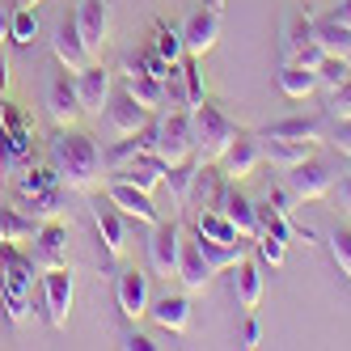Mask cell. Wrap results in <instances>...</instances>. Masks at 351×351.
Masks as SVG:
<instances>
[{
    "label": "cell",
    "instance_id": "cell-36",
    "mask_svg": "<svg viewBox=\"0 0 351 351\" xmlns=\"http://www.w3.org/2000/svg\"><path fill=\"white\" fill-rule=\"evenodd\" d=\"M64 204H68V191H64V186H51V191L26 199V212L43 224V220H60V216H64Z\"/></svg>",
    "mask_w": 351,
    "mask_h": 351
},
{
    "label": "cell",
    "instance_id": "cell-48",
    "mask_svg": "<svg viewBox=\"0 0 351 351\" xmlns=\"http://www.w3.org/2000/svg\"><path fill=\"white\" fill-rule=\"evenodd\" d=\"M330 144L339 148L343 157H351V119H335V132H330Z\"/></svg>",
    "mask_w": 351,
    "mask_h": 351
},
{
    "label": "cell",
    "instance_id": "cell-32",
    "mask_svg": "<svg viewBox=\"0 0 351 351\" xmlns=\"http://www.w3.org/2000/svg\"><path fill=\"white\" fill-rule=\"evenodd\" d=\"M34 233H38V220H34L30 212L0 208V241H13V245H21V241H34Z\"/></svg>",
    "mask_w": 351,
    "mask_h": 351
},
{
    "label": "cell",
    "instance_id": "cell-24",
    "mask_svg": "<svg viewBox=\"0 0 351 351\" xmlns=\"http://www.w3.org/2000/svg\"><path fill=\"white\" fill-rule=\"evenodd\" d=\"M220 191H224V173H220V165H216V161H199L195 182H191V204H186V208H195V212L216 208Z\"/></svg>",
    "mask_w": 351,
    "mask_h": 351
},
{
    "label": "cell",
    "instance_id": "cell-53",
    "mask_svg": "<svg viewBox=\"0 0 351 351\" xmlns=\"http://www.w3.org/2000/svg\"><path fill=\"white\" fill-rule=\"evenodd\" d=\"M330 17H335V21H343V26H351V0H343V5H339Z\"/></svg>",
    "mask_w": 351,
    "mask_h": 351
},
{
    "label": "cell",
    "instance_id": "cell-50",
    "mask_svg": "<svg viewBox=\"0 0 351 351\" xmlns=\"http://www.w3.org/2000/svg\"><path fill=\"white\" fill-rule=\"evenodd\" d=\"M9 26H13V0H0V43H9Z\"/></svg>",
    "mask_w": 351,
    "mask_h": 351
},
{
    "label": "cell",
    "instance_id": "cell-5",
    "mask_svg": "<svg viewBox=\"0 0 351 351\" xmlns=\"http://www.w3.org/2000/svg\"><path fill=\"white\" fill-rule=\"evenodd\" d=\"M182 245H186V233L178 220H157L153 233H148V267L157 275H178V263H182Z\"/></svg>",
    "mask_w": 351,
    "mask_h": 351
},
{
    "label": "cell",
    "instance_id": "cell-45",
    "mask_svg": "<svg viewBox=\"0 0 351 351\" xmlns=\"http://www.w3.org/2000/svg\"><path fill=\"white\" fill-rule=\"evenodd\" d=\"M326 114H330V119H351V77H347L339 89H330V102H326Z\"/></svg>",
    "mask_w": 351,
    "mask_h": 351
},
{
    "label": "cell",
    "instance_id": "cell-54",
    "mask_svg": "<svg viewBox=\"0 0 351 351\" xmlns=\"http://www.w3.org/2000/svg\"><path fill=\"white\" fill-rule=\"evenodd\" d=\"M17 9H34V5H43V0H13Z\"/></svg>",
    "mask_w": 351,
    "mask_h": 351
},
{
    "label": "cell",
    "instance_id": "cell-17",
    "mask_svg": "<svg viewBox=\"0 0 351 351\" xmlns=\"http://www.w3.org/2000/svg\"><path fill=\"white\" fill-rule=\"evenodd\" d=\"M114 300H119L123 317H132V322L148 317V300H153L148 296V275L140 267H123L119 280H114Z\"/></svg>",
    "mask_w": 351,
    "mask_h": 351
},
{
    "label": "cell",
    "instance_id": "cell-37",
    "mask_svg": "<svg viewBox=\"0 0 351 351\" xmlns=\"http://www.w3.org/2000/svg\"><path fill=\"white\" fill-rule=\"evenodd\" d=\"M153 47H157L169 64H182V60H186V47H182V30H178V26L153 21Z\"/></svg>",
    "mask_w": 351,
    "mask_h": 351
},
{
    "label": "cell",
    "instance_id": "cell-31",
    "mask_svg": "<svg viewBox=\"0 0 351 351\" xmlns=\"http://www.w3.org/2000/svg\"><path fill=\"white\" fill-rule=\"evenodd\" d=\"M313 89H317V77H313V72L300 68L296 60H284V68H280V93L292 97V102H305Z\"/></svg>",
    "mask_w": 351,
    "mask_h": 351
},
{
    "label": "cell",
    "instance_id": "cell-23",
    "mask_svg": "<svg viewBox=\"0 0 351 351\" xmlns=\"http://www.w3.org/2000/svg\"><path fill=\"white\" fill-rule=\"evenodd\" d=\"M106 178H123V182H132V186H140V191H157L161 178H165V161L153 157V153H140V157H132L128 165L110 169Z\"/></svg>",
    "mask_w": 351,
    "mask_h": 351
},
{
    "label": "cell",
    "instance_id": "cell-57",
    "mask_svg": "<svg viewBox=\"0 0 351 351\" xmlns=\"http://www.w3.org/2000/svg\"><path fill=\"white\" fill-rule=\"evenodd\" d=\"M347 64H351V51H347Z\"/></svg>",
    "mask_w": 351,
    "mask_h": 351
},
{
    "label": "cell",
    "instance_id": "cell-47",
    "mask_svg": "<svg viewBox=\"0 0 351 351\" xmlns=\"http://www.w3.org/2000/svg\"><path fill=\"white\" fill-rule=\"evenodd\" d=\"M292 60H296V64H300V68H309V72H317V64H322V60H326V51H322V43H317V38H313V43H309V47H300V51H296V56H292Z\"/></svg>",
    "mask_w": 351,
    "mask_h": 351
},
{
    "label": "cell",
    "instance_id": "cell-8",
    "mask_svg": "<svg viewBox=\"0 0 351 351\" xmlns=\"http://www.w3.org/2000/svg\"><path fill=\"white\" fill-rule=\"evenodd\" d=\"M220 173H224V182H245L250 173H254L263 165V136H250V132H237L233 144L220 153Z\"/></svg>",
    "mask_w": 351,
    "mask_h": 351
},
{
    "label": "cell",
    "instance_id": "cell-14",
    "mask_svg": "<svg viewBox=\"0 0 351 351\" xmlns=\"http://www.w3.org/2000/svg\"><path fill=\"white\" fill-rule=\"evenodd\" d=\"M102 114H106V128H110L114 136H136L140 128H148V119H153V110L140 106L128 89H114Z\"/></svg>",
    "mask_w": 351,
    "mask_h": 351
},
{
    "label": "cell",
    "instance_id": "cell-55",
    "mask_svg": "<svg viewBox=\"0 0 351 351\" xmlns=\"http://www.w3.org/2000/svg\"><path fill=\"white\" fill-rule=\"evenodd\" d=\"M208 5H212V9H224V0H208Z\"/></svg>",
    "mask_w": 351,
    "mask_h": 351
},
{
    "label": "cell",
    "instance_id": "cell-7",
    "mask_svg": "<svg viewBox=\"0 0 351 351\" xmlns=\"http://www.w3.org/2000/svg\"><path fill=\"white\" fill-rule=\"evenodd\" d=\"M284 182L296 195V204H305V199H326L335 191V169L326 165L322 157H305V161H296L292 169H284Z\"/></svg>",
    "mask_w": 351,
    "mask_h": 351
},
{
    "label": "cell",
    "instance_id": "cell-35",
    "mask_svg": "<svg viewBox=\"0 0 351 351\" xmlns=\"http://www.w3.org/2000/svg\"><path fill=\"white\" fill-rule=\"evenodd\" d=\"M263 136H284V140H309V144H317L322 140V119H280V123H271Z\"/></svg>",
    "mask_w": 351,
    "mask_h": 351
},
{
    "label": "cell",
    "instance_id": "cell-27",
    "mask_svg": "<svg viewBox=\"0 0 351 351\" xmlns=\"http://www.w3.org/2000/svg\"><path fill=\"white\" fill-rule=\"evenodd\" d=\"M212 275H216V267L204 258V250H199L195 241H186V245H182V263H178V280H182V288H186V292H199V288L212 284Z\"/></svg>",
    "mask_w": 351,
    "mask_h": 351
},
{
    "label": "cell",
    "instance_id": "cell-33",
    "mask_svg": "<svg viewBox=\"0 0 351 351\" xmlns=\"http://www.w3.org/2000/svg\"><path fill=\"white\" fill-rule=\"evenodd\" d=\"M309 43H313V9L300 5L288 21V34H284V60H292L300 47H309Z\"/></svg>",
    "mask_w": 351,
    "mask_h": 351
},
{
    "label": "cell",
    "instance_id": "cell-30",
    "mask_svg": "<svg viewBox=\"0 0 351 351\" xmlns=\"http://www.w3.org/2000/svg\"><path fill=\"white\" fill-rule=\"evenodd\" d=\"M195 169H199V161H195V157H186V161H178V165H165L161 186H169L173 208H186V204H191V182H195Z\"/></svg>",
    "mask_w": 351,
    "mask_h": 351
},
{
    "label": "cell",
    "instance_id": "cell-16",
    "mask_svg": "<svg viewBox=\"0 0 351 351\" xmlns=\"http://www.w3.org/2000/svg\"><path fill=\"white\" fill-rule=\"evenodd\" d=\"M220 38V9H195L186 21H182V47H186V56H199L204 60L212 47Z\"/></svg>",
    "mask_w": 351,
    "mask_h": 351
},
{
    "label": "cell",
    "instance_id": "cell-18",
    "mask_svg": "<svg viewBox=\"0 0 351 351\" xmlns=\"http://www.w3.org/2000/svg\"><path fill=\"white\" fill-rule=\"evenodd\" d=\"M34 267L47 271V267H64L68 263V224L64 220H43L38 233H34Z\"/></svg>",
    "mask_w": 351,
    "mask_h": 351
},
{
    "label": "cell",
    "instance_id": "cell-12",
    "mask_svg": "<svg viewBox=\"0 0 351 351\" xmlns=\"http://www.w3.org/2000/svg\"><path fill=\"white\" fill-rule=\"evenodd\" d=\"M72 81H77L81 110H85V114H102V110H106L110 93H114V77H110L106 64H93V60H89L81 72H72Z\"/></svg>",
    "mask_w": 351,
    "mask_h": 351
},
{
    "label": "cell",
    "instance_id": "cell-40",
    "mask_svg": "<svg viewBox=\"0 0 351 351\" xmlns=\"http://www.w3.org/2000/svg\"><path fill=\"white\" fill-rule=\"evenodd\" d=\"M178 68H182V85H186V102H191V110L204 106V102H208V85H204V72H199V56H186Z\"/></svg>",
    "mask_w": 351,
    "mask_h": 351
},
{
    "label": "cell",
    "instance_id": "cell-15",
    "mask_svg": "<svg viewBox=\"0 0 351 351\" xmlns=\"http://www.w3.org/2000/svg\"><path fill=\"white\" fill-rule=\"evenodd\" d=\"M47 114H51L56 128H77V119L85 114V110H81L77 81H72V72H68V68L51 81V89H47Z\"/></svg>",
    "mask_w": 351,
    "mask_h": 351
},
{
    "label": "cell",
    "instance_id": "cell-10",
    "mask_svg": "<svg viewBox=\"0 0 351 351\" xmlns=\"http://www.w3.org/2000/svg\"><path fill=\"white\" fill-rule=\"evenodd\" d=\"M102 186H106V199H110V204L128 216V220H140V224H148V229L161 220V208L153 204V191H140V186L123 182V178H106Z\"/></svg>",
    "mask_w": 351,
    "mask_h": 351
},
{
    "label": "cell",
    "instance_id": "cell-13",
    "mask_svg": "<svg viewBox=\"0 0 351 351\" xmlns=\"http://www.w3.org/2000/svg\"><path fill=\"white\" fill-rule=\"evenodd\" d=\"M119 77H123V89H128L140 106H148L153 114L165 106V81H161V77H153V72H148L136 56H132V60H123Z\"/></svg>",
    "mask_w": 351,
    "mask_h": 351
},
{
    "label": "cell",
    "instance_id": "cell-44",
    "mask_svg": "<svg viewBox=\"0 0 351 351\" xmlns=\"http://www.w3.org/2000/svg\"><path fill=\"white\" fill-rule=\"evenodd\" d=\"M161 110H191L186 102V85H182V68H173L165 77V106Z\"/></svg>",
    "mask_w": 351,
    "mask_h": 351
},
{
    "label": "cell",
    "instance_id": "cell-41",
    "mask_svg": "<svg viewBox=\"0 0 351 351\" xmlns=\"http://www.w3.org/2000/svg\"><path fill=\"white\" fill-rule=\"evenodd\" d=\"M313 77H317V89H326V93H330V89H339V85L351 77V64H347L343 56H326V60L317 64V72H313Z\"/></svg>",
    "mask_w": 351,
    "mask_h": 351
},
{
    "label": "cell",
    "instance_id": "cell-51",
    "mask_svg": "<svg viewBox=\"0 0 351 351\" xmlns=\"http://www.w3.org/2000/svg\"><path fill=\"white\" fill-rule=\"evenodd\" d=\"M339 208L351 212V173H343V178H339Z\"/></svg>",
    "mask_w": 351,
    "mask_h": 351
},
{
    "label": "cell",
    "instance_id": "cell-4",
    "mask_svg": "<svg viewBox=\"0 0 351 351\" xmlns=\"http://www.w3.org/2000/svg\"><path fill=\"white\" fill-rule=\"evenodd\" d=\"M191 123H195V161H220V153L233 144V136L241 132L237 123L224 114L220 106L204 102L191 110Z\"/></svg>",
    "mask_w": 351,
    "mask_h": 351
},
{
    "label": "cell",
    "instance_id": "cell-29",
    "mask_svg": "<svg viewBox=\"0 0 351 351\" xmlns=\"http://www.w3.org/2000/svg\"><path fill=\"white\" fill-rule=\"evenodd\" d=\"M313 38L322 43L326 56H343L347 60V51H351V26H343L335 17H313Z\"/></svg>",
    "mask_w": 351,
    "mask_h": 351
},
{
    "label": "cell",
    "instance_id": "cell-56",
    "mask_svg": "<svg viewBox=\"0 0 351 351\" xmlns=\"http://www.w3.org/2000/svg\"><path fill=\"white\" fill-rule=\"evenodd\" d=\"M0 106H5V89H0Z\"/></svg>",
    "mask_w": 351,
    "mask_h": 351
},
{
    "label": "cell",
    "instance_id": "cell-38",
    "mask_svg": "<svg viewBox=\"0 0 351 351\" xmlns=\"http://www.w3.org/2000/svg\"><path fill=\"white\" fill-rule=\"evenodd\" d=\"M195 245L204 250V258H208L216 271H229L233 263H241V258H245V250H250L245 241H237V245H220V241H204V237H195Z\"/></svg>",
    "mask_w": 351,
    "mask_h": 351
},
{
    "label": "cell",
    "instance_id": "cell-1",
    "mask_svg": "<svg viewBox=\"0 0 351 351\" xmlns=\"http://www.w3.org/2000/svg\"><path fill=\"white\" fill-rule=\"evenodd\" d=\"M51 165L60 173L64 191H77V195H89L97 182H106V157L97 140L89 132H77V128H60L56 140H51Z\"/></svg>",
    "mask_w": 351,
    "mask_h": 351
},
{
    "label": "cell",
    "instance_id": "cell-19",
    "mask_svg": "<svg viewBox=\"0 0 351 351\" xmlns=\"http://www.w3.org/2000/svg\"><path fill=\"white\" fill-rule=\"evenodd\" d=\"M216 208L237 224V233H241L245 241L258 237V204H254L250 195H241L237 182H224V191H220V199H216Z\"/></svg>",
    "mask_w": 351,
    "mask_h": 351
},
{
    "label": "cell",
    "instance_id": "cell-34",
    "mask_svg": "<svg viewBox=\"0 0 351 351\" xmlns=\"http://www.w3.org/2000/svg\"><path fill=\"white\" fill-rule=\"evenodd\" d=\"M51 186H64L60 173H56V165H51V169H21L17 178H13V191H17L21 204H26V199H34V195H43V191H51Z\"/></svg>",
    "mask_w": 351,
    "mask_h": 351
},
{
    "label": "cell",
    "instance_id": "cell-6",
    "mask_svg": "<svg viewBox=\"0 0 351 351\" xmlns=\"http://www.w3.org/2000/svg\"><path fill=\"white\" fill-rule=\"evenodd\" d=\"M38 292H43V309H47V322L56 326V330H64L68 326V313H72V292H77V284H72V267H47L43 280H38Z\"/></svg>",
    "mask_w": 351,
    "mask_h": 351
},
{
    "label": "cell",
    "instance_id": "cell-28",
    "mask_svg": "<svg viewBox=\"0 0 351 351\" xmlns=\"http://www.w3.org/2000/svg\"><path fill=\"white\" fill-rule=\"evenodd\" d=\"M263 140H267L263 144V161L280 165V169H292L296 161L313 157V144L309 140H284V136H263Z\"/></svg>",
    "mask_w": 351,
    "mask_h": 351
},
{
    "label": "cell",
    "instance_id": "cell-46",
    "mask_svg": "<svg viewBox=\"0 0 351 351\" xmlns=\"http://www.w3.org/2000/svg\"><path fill=\"white\" fill-rule=\"evenodd\" d=\"M136 60H140V64H144L148 72H153V77H161V81L169 77V72H173V68H178V64H169V60H165V56L157 51V47H153V43H148V47H144V51H140Z\"/></svg>",
    "mask_w": 351,
    "mask_h": 351
},
{
    "label": "cell",
    "instance_id": "cell-39",
    "mask_svg": "<svg viewBox=\"0 0 351 351\" xmlns=\"http://www.w3.org/2000/svg\"><path fill=\"white\" fill-rule=\"evenodd\" d=\"M38 30H43L38 9H17V5H13V26H9V38H13L17 47H30V43L38 38Z\"/></svg>",
    "mask_w": 351,
    "mask_h": 351
},
{
    "label": "cell",
    "instance_id": "cell-49",
    "mask_svg": "<svg viewBox=\"0 0 351 351\" xmlns=\"http://www.w3.org/2000/svg\"><path fill=\"white\" fill-rule=\"evenodd\" d=\"M258 343H263V326H258V317H254V313H250L245 330H241V347H250V351H254Z\"/></svg>",
    "mask_w": 351,
    "mask_h": 351
},
{
    "label": "cell",
    "instance_id": "cell-26",
    "mask_svg": "<svg viewBox=\"0 0 351 351\" xmlns=\"http://www.w3.org/2000/svg\"><path fill=\"white\" fill-rule=\"evenodd\" d=\"M195 237H204V241H220V245H237L245 241L237 233V224L224 216L220 208H204V212H195Z\"/></svg>",
    "mask_w": 351,
    "mask_h": 351
},
{
    "label": "cell",
    "instance_id": "cell-2",
    "mask_svg": "<svg viewBox=\"0 0 351 351\" xmlns=\"http://www.w3.org/2000/svg\"><path fill=\"white\" fill-rule=\"evenodd\" d=\"M34 258L21 254V245L0 241V305H5L9 322L21 326L34 305Z\"/></svg>",
    "mask_w": 351,
    "mask_h": 351
},
{
    "label": "cell",
    "instance_id": "cell-25",
    "mask_svg": "<svg viewBox=\"0 0 351 351\" xmlns=\"http://www.w3.org/2000/svg\"><path fill=\"white\" fill-rule=\"evenodd\" d=\"M229 271H233V296H237V305L254 313V309L263 305V271H258V263L241 258V263H233Z\"/></svg>",
    "mask_w": 351,
    "mask_h": 351
},
{
    "label": "cell",
    "instance_id": "cell-52",
    "mask_svg": "<svg viewBox=\"0 0 351 351\" xmlns=\"http://www.w3.org/2000/svg\"><path fill=\"white\" fill-rule=\"evenodd\" d=\"M128 347H132V351H153L157 343H153V339H144V335H132V339H128Z\"/></svg>",
    "mask_w": 351,
    "mask_h": 351
},
{
    "label": "cell",
    "instance_id": "cell-11",
    "mask_svg": "<svg viewBox=\"0 0 351 351\" xmlns=\"http://www.w3.org/2000/svg\"><path fill=\"white\" fill-rule=\"evenodd\" d=\"M72 21H77L81 43L89 47V56H102V47L110 43V0H81Z\"/></svg>",
    "mask_w": 351,
    "mask_h": 351
},
{
    "label": "cell",
    "instance_id": "cell-21",
    "mask_svg": "<svg viewBox=\"0 0 351 351\" xmlns=\"http://www.w3.org/2000/svg\"><path fill=\"white\" fill-rule=\"evenodd\" d=\"M30 161H34V132L0 128V173L13 182L21 169H30Z\"/></svg>",
    "mask_w": 351,
    "mask_h": 351
},
{
    "label": "cell",
    "instance_id": "cell-42",
    "mask_svg": "<svg viewBox=\"0 0 351 351\" xmlns=\"http://www.w3.org/2000/svg\"><path fill=\"white\" fill-rule=\"evenodd\" d=\"M326 245H330V258H335V267L351 280V229H335L330 237H326Z\"/></svg>",
    "mask_w": 351,
    "mask_h": 351
},
{
    "label": "cell",
    "instance_id": "cell-3",
    "mask_svg": "<svg viewBox=\"0 0 351 351\" xmlns=\"http://www.w3.org/2000/svg\"><path fill=\"white\" fill-rule=\"evenodd\" d=\"M148 153L161 157L165 165H178L195 157V123L191 110H157V119H148V128H140Z\"/></svg>",
    "mask_w": 351,
    "mask_h": 351
},
{
    "label": "cell",
    "instance_id": "cell-43",
    "mask_svg": "<svg viewBox=\"0 0 351 351\" xmlns=\"http://www.w3.org/2000/svg\"><path fill=\"white\" fill-rule=\"evenodd\" d=\"M254 254H258V263L280 267V263H284V254H288V241L271 237V233H258V237H254Z\"/></svg>",
    "mask_w": 351,
    "mask_h": 351
},
{
    "label": "cell",
    "instance_id": "cell-22",
    "mask_svg": "<svg viewBox=\"0 0 351 351\" xmlns=\"http://www.w3.org/2000/svg\"><path fill=\"white\" fill-rule=\"evenodd\" d=\"M148 317H153L161 330L182 335L186 326H191V300H186V292H165L157 300H148Z\"/></svg>",
    "mask_w": 351,
    "mask_h": 351
},
{
    "label": "cell",
    "instance_id": "cell-9",
    "mask_svg": "<svg viewBox=\"0 0 351 351\" xmlns=\"http://www.w3.org/2000/svg\"><path fill=\"white\" fill-rule=\"evenodd\" d=\"M93 229L97 237H102V250H106V258H123L128 254V241H132V220L123 216L110 199L102 204V199H93Z\"/></svg>",
    "mask_w": 351,
    "mask_h": 351
},
{
    "label": "cell",
    "instance_id": "cell-20",
    "mask_svg": "<svg viewBox=\"0 0 351 351\" xmlns=\"http://www.w3.org/2000/svg\"><path fill=\"white\" fill-rule=\"evenodd\" d=\"M51 51H56L60 68H68V72H81V68L93 60L89 47L81 43V30H77V21H72V17H64L60 26L51 30Z\"/></svg>",
    "mask_w": 351,
    "mask_h": 351
}]
</instances>
